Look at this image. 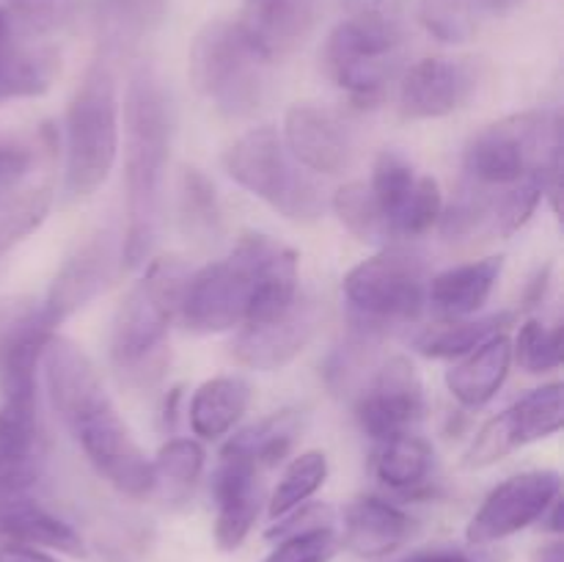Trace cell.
Here are the masks:
<instances>
[{
  "mask_svg": "<svg viewBox=\"0 0 564 562\" xmlns=\"http://www.w3.org/2000/svg\"><path fill=\"white\" fill-rule=\"evenodd\" d=\"M39 367L44 369V383L55 413L75 435L91 466L130 499L152 496V461L110 402L91 358L75 342L53 334Z\"/></svg>",
  "mask_w": 564,
  "mask_h": 562,
  "instance_id": "6da1fadb",
  "label": "cell"
},
{
  "mask_svg": "<svg viewBox=\"0 0 564 562\" xmlns=\"http://www.w3.org/2000/svg\"><path fill=\"white\" fill-rule=\"evenodd\" d=\"M127 229L121 259L127 268L147 262L163 226V182L171 147V108L152 66L130 75L124 99Z\"/></svg>",
  "mask_w": 564,
  "mask_h": 562,
  "instance_id": "7a4b0ae2",
  "label": "cell"
},
{
  "mask_svg": "<svg viewBox=\"0 0 564 562\" xmlns=\"http://www.w3.org/2000/svg\"><path fill=\"white\" fill-rule=\"evenodd\" d=\"M191 268L180 257L154 259L143 279L127 292L113 320V353L116 367L127 378L152 380L160 375L165 361V336L171 320L180 312L182 292H185Z\"/></svg>",
  "mask_w": 564,
  "mask_h": 562,
  "instance_id": "3957f363",
  "label": "cell"
},
{
  "mask_svg": "<svg viewBox=\"0 0 564 562\" xmlns=\"http://www.w3.org/2000/svg\"><path fill=\"white\" fill-rule=\"evenodd\" d=\"M119 154V91L108 55L94 61L66 108V193L86 198L105 185Z\"/></svg>",
  "mask_w": 564,
  "mask_h": 562,
  "instance_id": "277c9868",
  "label": "cell"
},
{
  "mask_svg": "<svg viewBox=\"0 0 564 562\" xmlns=\"http://www.w3.org/2000/svg\"><path fill=\"white\" fill-rule=\"evenodd\" d=\"M556 149H562L560 114L527 110L477 132L463 154V171L474 185L499 191L543 174Z\"/></svg>",
  "mask_w": 564,
  "mask_h": 562,
  "instance_id": "5b68a950",
  "label": "cell"
},
{
  "mask_svg": "<svg viewBox=\"0 0 564 562\" xmlns=\"http://www.w3.org/2000/svg\"><path fill=\"white\" fill-rule=\"evenodd\" d=\"M268 66L242 36L240 25L215 20L198 31L191 47V80L220 114H253L268 94Z\"/></svg>",
  "mask_w": 564,
  "mask_h": 562,
  "instance_id": "8992f818",
  "label": "cell"
},
{
  "mask_svg": "<svg viewBox=\"0 0 564 562\" xmlns=\"http://www.w3.org/2000/svg\"><path fill=\"white\" fill-rule=\"evenodd\" d=\"M226 171L237 185L281 213L284 218L308 224L325 209L323 191L286 152L275 127H253L237 138L224 158Z\"/></svg>",
  "mask_w": 564,
  "mask_h": 562,
  "instance_id": "52a82bcc",
  "label": "cell"
},
{
  "mask_svg": "<svg viewBox=\"0 0 564 562\" xmlns=\"http://www.w3.org/2000/svg\"><path fill=\"white\" fill-rule=\"evenodd\" d=\"M427 259L408 248H386L345 275V298L352 323L389 334L411 323L427 301Z\"/></svg>",
  "mask_w": 564,
  "mask_h": 562,
  "instance_id": "ba28073f",
  "label": "cell"
},
{
  "mask_svg": "<svg viewBox=\"0 0 564 562\" xmlns=\"http://www.w3.org/2000/svg\"><path fill=\"white\" fill-rule=\"evenodd\" d=\"M405 42L408 28L372 25L345 17L325 42V72L352 102L367 108L383 97L386 86L402 69Z\"/></svg>",
  "mask_w": 564,
  "mask_h": 562,
  "instance_id": "9c48e42d",
  "label": "cell"
},
{
  "mask_svg": "<svg viewBox=\"0 0 564 562\" xmlns=\"http://www.w3.org/2000/svg\"><path fill=\"white\" fill-rule=\"evenodd\" d=\"M262 235H246L226 259L196 270L182 292L180 314L196 334H220L242 325L259 284Z\"/></svg>",
  "mask_w": 564,
  "mask_h": 562,
  "instance_id": "30bf717a",
  "label": "cell"
},
{
  "mask_svg": "<svg viewBox=\"0 0 564 562\" xmlns=\"http://www.w3.org/2000/svg\"><path fill=\"white\" fill-rule=\"evenodd\" d=\"M53 336L44 303L28 295H0V391L3 402H39L36 375Z\"/></svg>",
  "mask_w": 564,
  "mask_h": 562,
  "instance_id": "8fae6325",
  "label": "cell"
},
{
  "mask_svg": "<svg viewBox=\"0 0 564 562\" xmlns=\"http://www.w3.org/2000/svg\"><path fill=\"white\" fill-rule=\"evenodd\" d=\"M562 477L549 468L523 472L496 485L466 527L471 545H490L538 523L560 499Z\"/></svg>",
  "mask_w": 564,
  "mask_h": 562,
  "instance_id": "7c38bea8",
  "label": "cell"
},
{
  "mask_svg": "<svg viewBox=\"0 0 564 562\" xmlns=\"http://www.w3.org/2000/svg\"><path fill=\"white\" fill-rule=\"evenodd\" d=\"M424 411V383L405 356L389 358L356 397L358 428L378 444L411 433L413 424L422 422Z\"/></svg>",
  "mask_w": 564,
  "mask_h": 562,
  "instance_id": "4fadbf2b",
  "label": "cell"
},
{
  "mask_svg": "<svg viewBox=\"0 0 564 562\" xmlns=\"http://www.w3.org/2000/svg\"><path fill=\"white\" fill-rule=\"evenodd\" d=\"M323 317L325 306L319 298L297 295L295 303L279 317L242 325L235 345H231V356L242 367L262 369V372L286 367L292 358L306 350V345L323 325Z\"/></svg>",
  "mask_w": 564,
  "mask_h": 562,
  "instance_id": "5bb4252c",
  "label": "cell"
},
{
  "mask_svg": "<svg viewBox=\"0 0 564 562\" xmlns=\"http://www.w3.org/2000/svg\"><path fill=\"white\" fill-rule=\"evenodd\" d=\"M121 262L124 259H121V246L113 231H99L88 237L75 253L64 259L50 284L47 298L42 301L50 325L55 328L83 306H88L94 298L102 295L113 284Z\"/></svg>",
  "mask_w": 564,
  "mask_h": 562,
  "instance_id": "9a60e30c",
  "label": "cell"
},
{
  "mask_svg": "<svg viewBox=\"0 0 564 562\" xmlns=\"http://www.w3.org/2000/svg\"><path fill=\"white\" fill-rule=\"evenodd\" d=\"M281 141L303 169L319 171V174H341L356 163L358 143L350 125L325 105H292L284 116Z\"/></svg>",
  "mask_w": 564,
  "mask_h": 562,
  "instance_id": "2e32d148",
  "label": "cell"
},
{
  "mask_svg": "<svg viewBox=\"0 0 564 562\" xmlns=\"http://www.w3.org/2000/svg\"><path fill=\"white\" fill-rule=\"evenodd\" d=\"M479 88V66L468 58H424L400 83L405 119H441L460 110Z\"/></svg>",
  "mask_w": 564,
  "mask_h": 562,
  "instance_id": "e0dca14e",
  "label": "cell"
},
{
  "mask_svg": "<svg viewBox=\"0 0 564 562\" xmlns=\"http://www.w3.org/2000/svg\"><path fill=\"white\" fill-rule=\"evenodd\" d=\"M262 468L246 455L224 450L213 479L215 496V543L235 551L246 543L262 510Z\"/></svg>",
  "mask_w": 564,
  "mask_h": 562,
  "instance_id": "ac0fdd59",
  "label": "cell"
},
{
  "mask_svg": "<svg viewBox=\"0 0 564 562\" xmlns=\"http://www.w3.org/2000/svg\"><path fill=\"white\" fill-rule=\"evenodd\" d=\"M319 17L323 0H246L237 25L251 47L273 64L306 44Z\"/></svg>",
  "mask_w": 564,
  "mask_h": 562,
  "instance_id": "d6986e66",
  "label": "cell"
},
{
  "mask_svg": "<svg viewBox=\"0 0 564 562\" xmlns=\"http://www.w3.org/2000/svg\"><path fill=\"white\" fill-rule=\"evenodd\" d=\"M0 543L39 545L69 556H83L86 551L80 532L39 505L33 490L3 488V485H0Z\"/></svg>",
  "mask_w": 564,
  "mask_h": 562,
  "instance_id": "ffe728a7",
  "label": "cell"
},
{
  "mask_svg": "<svg viewBox=\"0 0 564 562\" xmlns=\"http://www.w3.org/2000/svg\"><path fill=\"white\" fill-rule=\"evenodd\" d=\"M22 22L0 9V102L39 97L53 86L58 58L50 47L33 44Z\"/></svg>",
  "mask_w": 564,
  "mask_h": 562,
  "instance_id": "44dd1931",
  "label": "cell"
},
{
  "mask_svg": "<svg viewBox=\"0 0 564 562\" xmlns=\"http://www.w3.org/2000/svg\"><path fill=\"white\" fill-rule=\"evenodd\" d=\"M416 529V521L391 501L378 496H361L345 510V538L341 543L364 560L389 556L400 549Z\"/></svg>",
  "mask_w": 564,
  "mask_h": 562,
  "instance_id": "7402d4cb",
  "label": "cell"
},
{
  "mask_svg": "<svg viewBox=\"0 0 564 562\" xmlns=\"http://www.w3.org/2000/svg\"><path fill=\"white\" fill-rule=\"evenodd\" d=\"M512 367V342L507 334L490 336L446 369V389L463 408H482L499 395Z\"/></svg>",
  "mask_w": 564,
  "mask_h": 562,
  "instance_id": "603a6c76",
  "label": "cell"
},
{
  "mask_svg": "<svg viewBox=\"0 0 564 562\" xmlns=\"http://www.w3.org/2000/svg\"><path fill=\"white\" fill-rule=\"evenodd\" d=\"M505 270L501 257H485L477 262L455 264L444 273L427 281V301L438 309L444 317L460 320L474 317L479 309L494 295L496 284Z\"/></svg>",
  "mask_w": 564,
  "mask_h": 562,
  "instance_id": "cb8c5ba5",
  "label": "cell"
},
{
  "mask_svg": "<svg viewBox=\"0 0 564 562\" xmlns=\"http://www.w3.org/2000/svg\"><path fill=\"white\" fill-rule=\"evenodd\" d=\"M251 402V386L237 375H220L196 389L191 400V428L202 439H220L229 433Z\"/></svg>",
  "mask_w": 564,
  "mask_h": 562,
  "instance_id": "d4e9b609",
  "label": "cell"
},
{
  "mask_svg": "<svg viewBox=\"0 0 564 562\" xmlns=\"http://www.w3.org/2000/svg\"><path fill=\"white\" fill-rule=\"evenodd\" d=\"M433 466V446L422 435L402 433L380 444L378 461H375V474L389 488L402 490V494H419L422 488H427Z\"/></svg>",
  "mask_w": 564,
  "mask_h": 562,
  "instance_id": "484cf974",
  "label": "cell"
},
{
  "mask_svg": "<svg viewBox=\"0 0 564 562\" xmlns=\"http://www.w3.org/2000/svg\"><path fill=\"white\" fill-rule=\"evenodd\" d=\"M512 314H488V317H460L446 320V323H435L424 328L422 334L413 339L422 356L427 358H463L488 342L490 336L505 334V325L510 323Z\"/></svg>",
  "mask_w": 564,
  "mask_h": 562,
  "instance_id": "4316f807",
  "label": "cell"
},
{
  "mask_svg": "<svg viewBox=\"0 0 564 562\" xmlns=\"http://www.w3.org/2000/svg\"><path fill=\"white\" fill-rule=\"evenodd\" d=\"M165 11V0H99L97 28L105 53H121L141 42Z\"/></svg>",
  "mask_w": 564,
  "mask_h": 562,
  "instance_id": "83f0119b",
  "label": "cell"
},
{
  "mask_svg": "<svg viewBox=\"0 0 564 562\" xmlns=\"http://www.w3.org/2000/svg\"><path fill=\"white\" fill-rule=\"evenodd\" d=\"M297 433H301V413L297 411H281L273 417L262 419V422L251 424V428L240 430L224 450L246 455L248 461L257 463V468H273L290 455L295 446Z\"/></svg>",
  "mask_w": 564,
  "mask_h": 562,
  "instance_id": "f1b7e54d",
  "label": "cell"
},
{
  "mask_svg": "<svg viewBox=\"0 0 564 562\" xmlns=\"http://www.w3.org/2000/svg\"><path fill=\"white\" fill-rule=\"evenodd\" d=\"M499 191H496V187L474 185V182L468 180L463 182L460 191L452 198V204H446V207L441 209V237L449 242H463L482 235V231H490V235H494Z\"/></svg>",
  "mask_w": 564,
  "mask_h": 562,
  "instance_id": "f546056e",
  "label": "cell"
},
{
  "mask_svg": "<svg viewBox=\"0 0 564 562\" xmlns=\"http://www.w3.org/2000/svg\"><path fill=\"white\" fill-rule=\"evenodd\" d=\"M50 204H53L50 185L25 182L11 191H0V257L44 224Z\"/></svg>",
  "mask_w": 564,
  "mask_h": 562,
  "instance_id": "4dcf8cb0",
  "label": "cell"
},
{
  "mask_svg": "<svg viewBox=\"0 0 564 562\" xmlns=\"http://www.w3.org/2000/svg\"><path fill=\"white\" fill-rule=\"evenodd\" d=\"M180 224L196 242L215 240L224 226L218 193L198 169H185L180 176Z\"/></svg>",
  "mask_w": 564,
  "mask_h": 562,
  "instance_id": "1f68e13d",
  "label": "cell"
},
{
  "mask_svg": "<svg viewBox=\"0 0 564 562\" xmlns=\"http://www.w3.org/2000/svg\"><path fill=\"white\" fill-rule=\"evenodd\" d=\"M154 490L169 501H182L204 472V450L193 439H171L152 461Z\"/></svg>",
  "mask_w": 564,
  "mask_h": 562,
  "instance_id": "d6a6232c",
  "label": "cell"
},
{
  "mask_svg": "<svg viewBox=\"0 0 564 562\" xmlns=\"http://www.w3.org/2000/svg\"><path fill=\"white\" fill-rule=\"evenodd\" d=\"M521 446L560 433L564 424V386L545 383L507 408Z\"/></svg>",
  "mask_w": 564,
  "mask_h": 562,
  "instance_id": "836d02e7",
  "label": "cell"
},
{
  "mask_svg": "<svg viewBox=\"0 0 564 562\" xmlns=\"http://www.w3.org/2000/svg\"><path fill=\"white\" fill-rule=\"evenodd\" d=\"M325 479H328V457H325V452L308 450L292 457V463L284 468V474H281L279 485H275L273 496L268 501L270 518L275 521V518L286 516L295 507L306 505L323 488Z\"/></svg>",
  "mask_w": 564,
  "mask_h": 562,
  "instance_id": "e575fe53",
  "label": "cell"
},
{
  "mask_svg": "<svg viewBox=\"0 0 564 562\" xmlns=\"http://www.w3.org/2000/svg\"><path fill=\"white\" fill-rule=\"evenodd\" d=\"M334 209L341 224H345V229L361 242L383 246V242L394 240L389 220H386L380 204L375 202L367 182H347V185H341L334 193Z\"/></svg>",
  "mask_w": 564,
  "mask_h": 562,
  "instance_id": "d590c367",
  "label": "cell"
},
{
  "mask_svg": "<svg viewBox=\"0 0 564 562\" xmlns=\"http://www.w3.org/2000/svg\"><path fill=\"white\" fill-rule=\"evenodd\" d=\"M416 180L419 174L416 169H413V163L405 158V154L397 152V149H386V152H380L378 160H375L369 191H372L375 202H378L380 209H383L386 220H389L391 226V235H394L397 215H400V209L405 207Z\"/></svg>",
  "mask_w": 564,
  "mask_h": 562,
  "instance_id": "8d00e7d4",
  "label": "cell"
},
{
  "mask_svg": "<svg viewBox=\"0 0 564 562\" xmlns=\"http://www.w3.org/2000/svg\"><path fill=\"white\" fill-rule=\"evenodd\" d=\"M485 14H488V0H422L419 3L424 28L446 44L468 42Z\"/></svg>",
  "mask_w": 564,
  "mask_h": 562,
  "instance_id": "74e56055",
  "label": "cell"
},
{
  "mask_svg": "<svg viewBox=\"0 0 564 562\" xmlns=\"http://www.w3.org/2000/svg\"><path fill=\"white\" fill-rule=\"evenodd\" d=\"M380 339H383V334L352 323L347 339L336 347L328 367H325V378H328V386L336 395H347L350 389H356V383H361L364 372L372 364Z\"/></svg>",
  "mask_w": 564,
  "mask_h": 562,
  "instance_id": "f35d334b",
  "label": "cell"
},
{
  "mask_svg": "<svg viewBox=\"0 0 564 562\" xmlns=\"http://www.w3.org/2000/svg\"><path fill=\"white\" fill-rule=\"evenodd\" d=\"M562 325H543L538 320H529L512 345V361L521 364L527 372L540 375L551 372L562 364Z\"/></svg>",
  "mask_w": 564,
  "mask_h": 562,
  "instance_id": "ab89813d",
  "label": "cell"
},
{
  "mask_svg": "<svg viewBox=\"0 0 564 562\" xmlns=\"http://www.w3.org/2000/svg\"><path fill=\"white\" fill-rule=\"evenodd\" d=\"M441 209H444V193H441L438 182L433 176H419L413 185L411 196H408L405 207L400 209L394 220L397 237H419L438 226Z\"/></svg>",
  "mask_w": 564,
  "mask_h": 562,
  "instance_id": "60d3db41",
  "label": "cell"
},
{
  "mask_svg": "<svg viewBox=\"0 0 564 562\" xmlns=\"http://www.w3.org/2000/svg\"><path fill=\"white\" fill-rule=\"evenodd\" d=\"M516 450H521V441H518L516 428H512L510 413L501 411L499 417L490 419L477 435H474L471 446L463 455V466L466 468H488L494 463H499L501 457L512 455Z\"/></svg>",
  "mask_w": 564,
  "mask_h": 562,
  "instance_id": "b9f144b4",
  "label": "cell"
},
{
  "mask_svg": "<svg viewBox=\"0 0 564 562\" xmlns=\"http://www.w3.org/2000/svg\"><path fill=\"white\" fill-rule=\"evenodd\" d=\"M336 551L339 534L334 527H323L275 540V549L264 556V562H330Z\"/></svg>",
  "mask_w": 564,
  "mask_h": 562,
  "instance_id": "7bdbcfd3",
  "label": "cell"
},
{
  "mask_svg": "<svg viewBox=\"0 0 564 562\" xmlns=\"http://www.w3.org/2000/svg\"><path fill=\"white\" fill-rule=\"evenodd\" d=\"M9 6L28 31H53L72 20L77 0H9Z\"/></svg>",
  "mask_w": 564,
  "mask_h": 562,
  "instance_id": "ee69618b",
  "label": "cell"
},
{
  "mask_svg": "<svg viewBox=\"0 0 564 562\" xmlns=\"http://www.w3.org/2000/svg\"><path fill=\"white\" fill-rule=\"evenodd\" d=\"M323 527H334V510L323 501H306V505L295 507L286 516L275 518L273 527L268 529V540H281L290 538V534H301L308 532V529H323Z\"/></svg>",
  "mask_w": 564,
  "mask_h": 562,
  "instance_id": "f6af8a7d",
  "label": "cell"
},
{
  "mask_svg": "<svg viewBox=\"0 0 564 562\" xmlns=\"http://www.w3.org/2000/svg\"><path fill=\"white\" fill-rule=\"evenodd\" d=\"M36 158L39 154L31 143L0 138V191L25 185L28 176L36 169Z\"/></svg>",
  "mask_w": 564,
  "mask_h": 562,
  "instance_id": "bcb514c9",
  "label": "cell"
},
{
  "mask_svg": "<svg viewBox=\"0 0 564 562\" xmlns=\"http://www.w3.org/2000/svg\"><path fill=\"white\" fill-rule=\"evenodd\" d=\"M347 20L408 28V0H341Z\"/></svg>",
  "mask_w": 564,
  "mask_h": 562,
  "instance_id": "7dc6e473",
  "label": "cell"
},
{
  "mask_svg": "<svg viewBox=\"0 0 564 562\" xmlns=\"http://www.w3.org/2000/svg\"><path fill=\"white\" fill-rule=\"evenodd\" d=\"M397 562H494V560L477 554V551L457 549V545H435V549L413 551V554L402 556V560Z\"/></svg>",
  "mask_w": 564,
  "mask_h": 562,
  "instance_id": "c3c4849f",
  "label": "cell"
},
{
  "mask_svg": "<svg viewBox=\"0 0 564 562\" xmlns=\"http://www.w3.org/2000/svg\"><path fill=\"white\" fill-rule=\"evenodd\" d=\"M0 562H58L39 545L25 543H0Z\"/></svg>",
  "mask_w": 564,
  "mask_h": 562,
  "instance_id": "681fc988",
  "label": "cell"
},
{
  "mask_svg": "<svg viewBox=\"0 0 564 562\" xmlns=\"http://www.w3.org/2000/svg\"><path fill=\"white\" fill-rule=\"evenodd\" d=\"M534 562H564L562 540H551V543L540 545V549L534 551Z\"/></svg>",
  "mask_w": 564,
  "mask_h": 562,
  "instance_id": "f907efd6",
  "label": "cell"
},
{
  "mask_svg": "<svg viewBox=\"0 0 564 562\" xmlns=\"http://www.w3.org/2000/svg\"><path fill=\"white\" fill-rule=\"evenodd\" d=\"M549 279H551V268H545L543 273L532 281V287H529L527 292V306H534L538 301H543L545 290H549Z\"/></svg>",
  "mask_w": 564,
  "mask_h": 562,
  "instance_id": "816d5d0a",
  "label": "cell"
},
{
  "mask_svg": "<svg viewBox=\"0 0 564 562\" xmlns=\"http://www.w3.org/2000/svg\"><path fill=\"white\" fill-rule=\"evenodd\" d=\"M523 0H488V14H507V11L518 9Z\"/></svg>",
  "mask_w": 564,
  "mask_h": 562,
  "instance_id": "f5cc1de1",
  "label": "cell"
}]
</instances>
